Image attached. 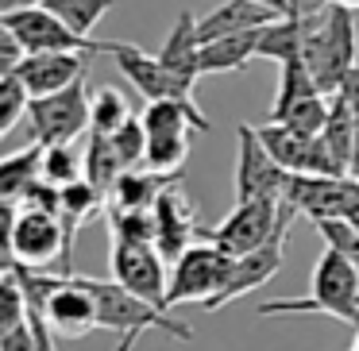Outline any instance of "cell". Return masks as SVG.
Wrapping results in <instances>:
<instances>
[{"label": "cell", "instance_id": "17", "mask_svg": "<svg viewBox=\"0 0 359 351\" xmlns=\"http://www.w3.org/2000/svg\"><path fill=\"white\" fill-rule=\"evenodd\" d=\"M86 62L89 55H27L20 62L16 78L27 85L32 101H39V97H55L62 89L78 85L86 78Z\"/></svg>", "mask_w": 359, "mask_h": 351}, {"label": "cell", "instance_id": "15", "mask_svg": "<svg viewBox=\"0 0 359 351\" xmlns=\"http://www.w3.org/2000/svg\"><path fill=\"white\" fill-rule=\"evenodd\" d=\"M194 235H205L194 201L182 186H170L155 205V247L163 251V259H178L182 251L194 247Z\"/></svg>", "mask_w": 359, "mask_h": 351}, {"label": "cell", "instance_id": "8", "mask_svg": "<svg viewBox=\"0 0 359 351\" xmlns=\"http://www.w3.org/2000/svg\"><path fill=\"white\" fill-rule=\"evenodd\" d=\"M290 178L259 139V128H236V205L248 201H286Z\"/></svg>", "mask_w": 359, "mask_h": 351}, {"label": "cell", "instance_id": "9", "mask_svg": "<svg viewBox=\"0 0 359 351\" xmlns=\"http://www.w3.org/2000/svg\"><path fill=\"white\" fill-rule=\"evenodd\" d=\"M294 216H297V212L290 209L286 201H282V220H278V228H274V235H271V240H266L259 251H251V255H243V259H232L228 286L220 289L217 297H212L205 312L224 309V305L236 301V297H243V294H251V289L266 286V282H271L274 274L282 270V259H286V240H290V224H294Z\"/></svg>", "mask_w": 359, "mask_h": 351}, {"label": "cell", "instance_id": "23", "mask_svg": "<svg viewBox=\"0 0 359 351\" xmlns=\"http://www.w3.org/2000/svg\"><path fill=\"white\" fill-rule=\"evenodd\" d=\"M120 174H124V163H120L112 139H109V135H93V139H89V147H86V181L97 189V193L112 197Z\"/></svg>", "mask_w": 359, "mask_h": 351}, {"label": "cell", "instance_id": "28", "mask_svg": "<svg viewBox=\"0 0 359 351\" xmlns=\"http://www.w3.org/2000/svg\"><path fill=\"white\" fill-rule=\"evenodd\" d=\"M189 158V135H147V170L166 174V178H178V170Z\"/></svg>", "mask_w": 359, "mask_h": 351}, {"label": "cell", "instance_id": "27", "mask_svg": "<svg viewBox=\"0 0 359 351\" xmlns=\"http://www.w3.org/2000/svg\"><path fill=\"white\" fill-rule=\"evenodd\" d=\"M43 181H50L55 189L86 181V155H78L74 143L70 147H43Z\"/></svg>", "mask_w": 359, "mask_h": 351}, {"label": "cell", "instance_id": "2", "mask_svg": "<svg viewBox=\"0 0 359 351\" xmlns=\"http://www.w3.org/2000/svg\"><path fill=\"white\" fill-rule=\"evenodd\" d=\"M86 282L97 297V320H101V328L120 336L116 351H135V343H140L143 332H166L178 343L194 340V328H189L186 320H178L170 309H158V305L128 294L120 282H97V278H86Z\"/></svg>", "mask_w": 359, "mask_h": 351}, {"label": "cell", "instance_id": "26", "mask_svg": "<svg viewBox=\"0 0 359 351\" xmlns=\"http://www.w3.org/2000/svg\"><path fill=\"white\" fill-rule=\"evenodd\" d=\"M328 112H332V97L317 93V97H305V101H297L290 112H282L278 120H271V124H282L290 128V132L297 135H320L328 124Z\"/></svg>", "mask_w": 359, "mask_h": 351}, {"label": "cell", "instance_id": "30", "mask_svg": "<svg viewBox=\"0 0 359 351\" xmlns=\"http://www.w3.org/2000/svg\"><path fill=\"white\" fill-rule=\"evenodd\" d=\"M32 112V93L16 74H0V135H8Z\"/></svg>", "mask_w": 359, "mask_h": 351}, {"label": "cell", "instance_id": "21", "mask_svg": "<svg viewBox=\"0 0 359 351\" xmlns=\"http://www.w3.org/2000/svg\"><path fill=\"white\" fill-rule=\"evenodd\" d=\"M259 32H243V35H228V39L205 43L201 47V74H240L251 58H259Z\"/></svg>", "mask_w": 359, "mask_h": 351}, {"label": "cell", "instance_id": "25", "mask_svg": "<svg viewBox=\"0 0 359 351\" xmlns=\"http://www.w3.org/2000/svg\"><path fill=\"white\" fill-rule=\"evenodd\" d=\"M112 4H116V0H47V8L55 12L74 35H81V39H89V32L109 16Z\"/></svg>", "mask_w": 359, "mask_h": 351}, {"label": "cell", "instance_id": "3", "mask_svg": "<svg viewBox=\"0 0 359 351\" xmlns=\"http://www.w3.org/2000/svg\"><path fill=\"white\" fill-rule=\"evenodd\" d=\"M309 20V35H305V55L302 62L309 66L313 81L325 97H336L340 81L359 66V35H355V16L348 8L328 4L320 16Z\"/></svg>", "mask_w": 359, "mask_h": 351}, {"label": "cell", "instance_id": "1", "mask_svg": "<svg viewBox=\"0 0 359 351\" xmlns=\"http://www.w3.org/2000/svg\"><path fill=\"white\" fill-rule=\"evenodd\" d=\"M259 317H332L359 328V266L340 251L325 247L313 266L309 294L302 297H274L259 305Z\"/></svg>", "mask_w": 359, "mask_h": 351}, {"label": "cell", "instance_id": "11", "mask_svg": "<svg viewBox=\"0 0 359 351\" xmlns=\"http://www.w3.org/2000/svg\"><path fill=\"white\" fill-rule=\"evenodd\" d=\"M286 205L297 216H309L313 224L348 220V212L359 205V181L355 178H309V174H294L290 189H286Z\"/></svg>", "mask_w": 359, "mask_h": 351}, {"label": "cell", "instance_id": "38", "mask_svg": "<svg viewBox=\"0 0 359 351\" xmlns=\"http://www.w3.org/2000/svg\"><path fill=\"white\" fill-rule=\"evenodd\" d=\"M39 4H47V0H0V16H12L20 8H39Z\"/></svg>", "mask_w": 359, "mask_h": 351}, {"label": "cell", "instance_id": "43", "mask_svg": "<svg viewBox=\"0 0 359 351\" xmlns=\"http://www.w3.org/2000/svg\"><path fill=\"white\" fill-rule=\"evenodd\" d=\"M351 351H359V328H355V343H351Z\"/></svg>", "mask_w": 359, "mask_h": 351}, {"label": "cell", "instance_id": "40", "mask_svg": "<svg viewBox=\"0 0 359 351\" xmlns=\"http://www.w3.org/2000/svg\"><path fill=\"white\" fill-rule=\"evenodd\" d=\"M348 178L359 181V124H355V147H351V170H348Z\"/></svg>", "mask_w": 359, "mask_h": 351}, {"label": "cell", "instance_id": "6", "mask_svg": "<svg viewBox=\"0 0 359 351\" xmlns=\"http://www.w3.org/2000/svg\"><path fill=\"white\" fill-rule=\"evenodd\" d=\"M4 243H8L12 263L39 270V266L55 263L58 255H66L62 216H55V212H35V209H16V205H4Z\"/></svg>", "mask_w": 359, "mask_h": 351}, {"label": "cell", "instance_id": "4", "mask_svg": "<svg viewBox=\"0 0 359 351\" xmlns=\"http://www.w3.org/2000/svg\"><path fill=\"white\" fill-rule=\"evenodd\" d=\"M228 274H232V255H224L217 243H194L170 266L166 309L174 312L182 305H201V309H209V301L228 286Z\"/></svg>", "mask_w": 359, "mask_h": 351}, {"label": "cell", "instance_id": "32", "mask_svg": "<svg viewBox=\"0 0 359 351\" xmlns=\"http://www.w3.org/2000/svg\"><path fill=\"white\" fill-rule=\"evenodd\" d=\"M109 139H112V147H116L124 170H140V166L147 163V128H143L140 116H132L116 135H109Z\"/></svg>", "mask_w": 359, "mask_h": 351}, {"label": "cell", "instance_id": "5", "mask_svg": "<svg viewBox=\"0 0 359 351\" xmlns=\"http://www.w3.org/2000/svg\"><path fill=\"white\" fill-rule=\"evenodd\" d=\"M27 124H32V143L39 147H70L81 132L93 128V97L86 89V78L55 97L32 101Z\"/></svg>", "mask_w": 359, "mask_h": 351}, {"label": "cell", "instance_id": "18", "mask_svg": "<svg viewBox=\"0 0 359 351\" xmlns=\"http://www.w3.org/2000/svg\"><path fill=\"white\" fill-rule=\"evenodd\" d=\"M282 20L278 12L263 8V4H251V0H224L217 4L212 12L197 16V35L201 43H217V39H228V35H243V32H259V27Z\"/></svg>", "mask_w": 359, "mask_h": 351}, {"label": "cell", "instance_id": "7", "mask_svg": "<svg viewBox=\"0 0 359 351\" xmlns=\"http://www.w3.org/2000/svg\"><path fill=\"white\" fill-rule=\"evenodd\" d=\"M0 27L27 50V55H97L104 50L109 55L112 43H93V39H81L74 35L47 4L39 8H20L12 16H0Z\"/></svg>", "mask_w": 359, "mask_h": 351}, {"label": "cell", "instance_id": "36", "mask_svg": "<svg viewBox=\"0 0 359 351\" xmlns=\"http://www.w3.org/2000/svg\"><path fill=\"white\" fill-rule=\"evenodd\" d=\"M336 97H340L344 104H348L351 112H355V120H359V66L348 74V78L340 81V89H336Z\"/></svg>", "mask_w": 359, "mask_h": 351}, {"label": "cell", "instance_id": "19", "mask_svg": "<svg viewBox=\"0 0 359 351\" xmlns=\"http://www.w3.org/2000/svg\"><path fill=\"white\" fill-rule=\"evenodd\" d=\"M170 186H178V178H166V174H155L147 166L140 170H124L112 189V209L120 212H155L158 197L166 193Z\"/></svg>", "mask_w": 359, "mask_h": 351}, {"label": "cell", "instance_id": "24", "mask_svg": "<svg viewBox=\"0 0 359 351\" xmlns=\"http://www.w3.org/2000/svg\"><path fill=\"white\" fill-rule=\"evenodd\" d=\"M317 81H313L309 66L302 62V58H294V62L278 66V93H274V109H271V120H278L282 112H290L297 101H305V97H317Z\"/></svg>", "mask_w": 359, "mask_h": 351}, {"label": "cell", "instance_id": "39", "mask_svg": "<svg viewBox=\"0 0 359 351\" xmlns=\"http://www.w3.org/2000/svg\"><path fill=\"white\" fill-rule=\"evenodd\" d=\"M251 4H263V8L278 12V16H290V0H251Z\"/></svg>", "mask_w": 359, "mask_h": 351}, {"label": "cell", "instance_id": "42", "mask_svg": "<svg viewBox=\"0 0 359 351\" xmlns=\"http://www.w3.org/2000/svg\"><path fill=\"white\" fill-rule=\"evenodd\" d=\"M348 224H351V228H355V232H359V205H355V209L348 212Z\"/></svg>", "mask_w": 359, "mask_h": 351}, {"label": "cell", "instance_id": "10", "mask_svg": "<svg viewBox=\"0 0 359 351\" xmlns=\"http://www.w3.org/2000/svg\"><path fill=\"white\" fill-rule=\"evenodd\" d=\"M112 282L128 289V294L143 297V301L166 309V289H170V274L163 266V251L155 243H124V240H112Z\"/></svg>", "mask_w": 359, "mask_h": 351}, {"label": "cell", "instance_id": "31", "mask_svg": "<svg viewBox=\"0 0 359 351\" xmlns=\"http://www.w3.org/2000/svg\"><path fill=\"white\" fill-rule=\"evenodd\" d=\"M27 317H32V305H27V294L24 286H20L16 270H4V278H0V332H12V328L27 324Z\"/></svg>", "mask_w": 359, "mask_h": 351}, {"label": "cell", "instance_id": "22", "mask_svg": "<svg viewBox=\"0 0 359 351\" xmlns=\"http://www.w3.org/2000/svg\"><path fill=\"white\" fill-rule=\"evenodd\" d=\"M305 35H309V20L305 16H282L274 24L263 27V39H259V58H271V62L286 66L294 58L305 55Z\"/></svg>", "mask_w": 359, "mask_h": 351}, {"label": "cell", "instance_id": "12", "mask_svg": "<svg viewBox=\"0 0 359 351\" xmlns=\"http://www.w3.org/2000/svg\"><path fill=\"white\" fill-rule=\"evenodd\" d=\"M278 220H282V201H248V205H236V209L205 235H209L224 255L243 259L271 240Z\"/></svg>", "mask_w": 359, "mask_h": 351}, {"label": "cell", "instance_id": "34", "mask_svg": "<svg viewBox=\"0 0 359 351\" xmlns=\"http://www.w3.org/2000/svg\"><path fill=\"white\" fill-rule=\"evenodd\" d=\"M317 232L325 235V247L340 251L344 259H351L359 266V232L348 220H325V224H317Z\"/></svg>", "mask_w": 359, "mask_h": 351}, {"label": "cell", "instance_id": "14", "mask_svg": "<svg viewBox=\"0 0 359 351\" xmlns=\"http://www.w3.org/2000/svg\"><path fill=\"white\" fill-rule=\"evenodd\" d=\"M109 55H112V62H116V70L147 97V104H155V101H189V97H194L166 74V66L158 62V55H147V50L135 47V43H112Z\"/></svg>", "mask_w": 359, "mask_h": 351}, {"label": "cell", "instance_id": "16", "mask_svg": "<svg viewBox=\"0 0 359 351\" xmlns=\"http://www.w3.org/2000/svg\"><path fill=\"white\" fill-rule=\"evenodd\" d=\"M201 35H197V16L194 12H178L166 43L158 47V62L166 66L174 81H178L186 93H194L197 78H201Z\"/></svg>", "mask_w": 359, "mask_h": 351}, {"label": "cell", "instance_id": "41", "mask_svg": "<svg viewBox=\"0 0 359 351\" xmlns=\"http://www.w3.org/2000/svg\"><path fill=\"white\" fill-rule=\"evenodd\" d=\"M328 4H336V8H348V12H359V0H328Z\"/></svg>", "mask_w": 359, "mask_h": 351}, {"label": "cell", "instance_id": "20", "mask_svg": "<svg viewBox=\"0 0 359 351\" xmlns=\"http://www.w3.org/2000/svg\"><path fill=\"white\" fill-rule=\"evenodd\" d=\"M43 178V147L39 143H27L24 151H12V155L0 158V201L4 205H20L24 193Z\"/></svg>", "mask_w": 359, "mask_h": 351}, {"label": "cell", "instance_id": "13", "mask_svg": "<svg viewBox=\"0 0 359 351\" xmlns=\"http://www.w3.org/2000/svg\"><path fill=\"white\" fill-rule=\"evenodd\" d=\"M259 139L271 151V158L282 166L286 174H309V178H340L328 158L320 135H297L282 124H263L259 128Z\"/></svg>", "mask_w": 359, "mask_h": 351}, {"label": "cell", "instance_id": "37", "mask_svg": "<svg viewBox=\"0 0 359 351\" xmlns=\"http://www.w3.org/2000/svg\"><path fill=\"white\" fill-rule=\"evenodd\" d=\"M27 320H32V328H35V340H39V351H58V343H55L58 336L47 328V320H43L35 309H32V317H27Z\"/></svg>", "mask_w": 359, "mask_h": 351}, {"label": "cell", "instance_id": "35", "mask_svg": "<svg viewBox=\"0 0 359 351\" xmlns=\"http://www.w3.org/2000/svg\"><path fill=\"white\" fill-rule=\"evenodd\" d=\"M0 351H39V340H35V328L32 320L12 332H0Z\"/></svg>", "mask_w": 359, "mask_h": 351}, {"label": "cell", "instance_id": "33", "mask_svg": "<svg viewBox=\"0 0 359 351\" xmlns=\"http://www.w3.org/2000/svg\"><path fill=\"white\" fill-rule=\"evenodd\" d=\"M109 232L124 243H155V212H120L109 209Z\"/></svg>", "mask_w": 359, "mask_h": 351}, {"label": "cell", "instance_id": "29", "mask_svg": "<svg viewBox=\"0 0 359 351\" xmlns=\"http://www.w3.org/2000/svg\"><path fill=\"white\" fill-rule=\"evenodd\" d=\"M132 120V109H128V97L120 89L104 85L93 93V135H116L120 128Z\"/></svg>", "mask_w": 359, "mask_h": 351}]
</instances>
